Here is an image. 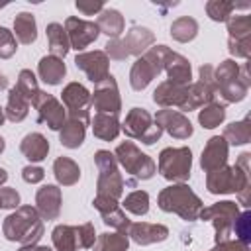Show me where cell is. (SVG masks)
<instances>
[{
	"instance_id": "16",
	"label": "cell",
	"mask_w": 251,
	"mask_h": 251,
	"mask_svg": "<svg viewBox=\"0 0 251 251\" xmlns=\"http://www.w3.org/2000/svg\"><path fill=\"white\" fill-rule=\"evenodd\" d=\"M76 69H80L90 82L98 84L110 75V59L104 51H84L75 57Z\"/></svg>"
},
{
	"instance_id": "43",
	"label": "cell",
	"mask_w": 251,
	"mask_h": 251,
	"mask_svg": "<svg viewBox=\"0 0 251 251\" xmlns=\"http://www.w3.org/2000/svg\"><path fill=\"white\" fill-rule=\"evenodd\" d=\"M237 8L235 2H226V0H212L206 4V12L214 22H226L229 20L231 12Z\"/></svg>"
},
{
	"instance_id": "5",
	"label": "cell",
	"mask_w": 251,
	"mask_h": 251,
	"mask_svg": "<svg viewBox=\"0 0 251 251\" xmlns=\"http://www.w3.org/2000/svg\"><path fill=\"white\" fill-rule=\"evenodd\" d=\"M214 78H216L220 98L224 100V104L243 100L249 90V86L243 82V78L239 75V65L231 59L222 61L220 67L214 69Z\"/></svg>"
},
{
	"instance_id": "15",
	"label": "cell",
	"mask_w": 251,
	"mask_h": 251,
	"mask_svg": "<svg viewBox=\"0 0 251 251\" xmlns=\"http://www.w3.org/2000/svg\"><path fill=\"white\" fill-rule=\"evenodd\" d=\"M65 31H67V37H69V43L73 49L76 51H82L84 47H88L90 43H94L100 35V29L94 22H88V20H80V18H67L65 22Z\"/></svg>"
},
{
	"instance_id": "31",
	"label": "cell",
	"mask_w": 251,
	"mask_h": 251,
	"mask_svg": "<svg viewBox=\"0 0 251 251\" xmlns=\"http://www.w3.org/2000/svg\"><path fill=\"white\" fill-rule=\"evenodd\" d=\"M27 112H29V102L24 98V94H22L16 86H12L10 92H8V104H6V108H4V116H6L10 122L18 124V122L25 120Z\"/></svg>"
},
{
	"instance_id": "49",
	"label": "cell",
	"mask_w": 251,
	"mask_h": 251,
	"mask_svg": "<svg viewBox=\"0 0 251 251\" xmlns=\"http://www.w3.org/2000/svg\"><path fill=\"white\" fill-rule=\"evenodd\" d=\"M210 251H249V245H245V243H241V241H231V239H227V241H222V243H216Z\"/></svg>"
},
{
	"instance_id": "26",
	"label": "cell",
	"mask_w": 251,
	"mask_h": 251,
	"mask_svg": "<svg viewBox=\"0 0 251 251\" xmlns=\"http://www.w3.org/2000/svg\"><path fill=\"white\" fill-rule=\"evenodd\" d=\"M100 33H106L108 37L112 39H120V35L124 33L126 29V22H124V16L118 12V10H112V8H104L98 16V22H96Z\"/></svg>"
},
{
	"instance_id": "25",
	"label": "cell",
	"mask_w": 251,
	"mask_h": 251,
	"mask_svg": "<svg viewBox=\"0 0 251 251\" xmlns=\"http://www.w3.org/2000/svg\"><path fill=\"white\" fill-rule=\"evenodd\" d=\"M37 73H39V76H41V80L45 84L55 86V84H59L63 80V76L67 73V67H65L63 59L53 57V55H45L37 65Z\"/></svg>"
},
{
	"instance_id": "52",
	"label": "cell",
	"mask_w": 251,
	"mask_h": 251,
	"mask_svg": "<svg viewBox=\"0 0 251 251\" xmlns=\"http://www.w3.org/2000/svg\"><path fill=\"white\" fill-rule=\"evenodd\" d=\"M6 180H8V173H6V169H0V186H2Z\"/></svg>"
},
{
	"instance_id": "24",
	"label": "cell",
	"mask_w": 251,
	"mask_h": 251,
	"mask_svg": "<svg viewBox=\"0 0 251 251\" xmlns=\"http://www.w3.org/2000/svg\"><path fill=\"white\" fill-rule=\"evenodd\" d=\"M20 151H22V155H24L27 161L39 163V161H43V159L47 157V153H49V141H47L41 133L33 131V133H27V135L22 139Z\"/></svg>"
},
{
	"instance_id": "17",
	"label": "cell",
	"mask_w": 251,
	"mask_h": 251,
	"mask_svg": "<svg viewBox=\"0 0 251 251\" xmlns=\"http://www.w3.org/2000/svg\"><path fill=\"white\" fill-rule=\"evenodd\" d=\"M153 120H155V124L163 131H167L175 139H188L192 135V124H190V120L182 112H178V110L163 108V110H159L155 114Z\"/></svg>"
},
{
	"instance_id": "45",
	"label": "cell",
	"mask_w": 251,
	"mask_h": 251,
	"mask_svg": "<svg viewBox=\"0 0 251 251\" xmlns=\"http://www.w3.org/2000/svg\"><path fill=\"white\" fill-rule=\"evenodd\" d=\"M16 49H18V43L14 33L0 25V59H10L16 53Z\"/></svg>"
},
{
	"instance_id": "9",
	"label": "cell",
	"mask_w": 251,
	"mask_h": 251,
	"mask_svg": "<svg viewBox=\"0 0 251 251\" xmlns=\"http://www.w3.org/2000/svg\"><path fill=\"white\" fill-rule=\"evenodd\" d=\"M167 45H153L149 47L143 57H139L131 71H129V84L133 90H143L159 73H163V55Z\"/></svg>"
},
{
	"instance_id": "1",
	"label": "cell",
	"mask_w": 251,
	"mask_h": 251,
	"mask_svg": "<svg viewBox=\"0 0 251 251\" xmlns=\"http://www.w3.org/2000/svg\"><path fill=\"white\" fill-rule=\"evenodd\" d=\"M4 237L20 245H37L43 237V222L33 206H18L16 212L6 216L2 226Z\"/></svg>"
},
{
	"instance_id": "3",
	"label": "cell",
	"mask_w": 251,
	"mask_h": 251,
	"mask_svg": "<svg viewBox=\"0 0 251 251\" xmlns=\"http://www.w3.org/2000/svg\"><path fill=\"white\" fill-rule=\"evenodd\" d=\"M157 204L163 212L176 214L184 222L198 220V214L202 210V200L192 192V188L184 182H175L159 192Z\"/></svg>"
},
{
	"instance_id": "30",
	"label": "cell",
	"mask_w": 251,
	"mask_h": 251,
	"mask_svg": "<svg viewBox=\"0 0 251 251\" xmlns=\"http://www.w3.org/2000/svg\"><path fill=\"white\" fill-rule=\"evenodd\" d=\"M53 173H55L57 182L63 184V186H73L80 178L78 165L69 157H57L55 163H53Z\"/></svg>"
},
{
	"instance_id": "8",
	"label": "cell",
	"mask_w": 251,
	"mask_h": 251,
	"mask_svg": "<svg viewBox=\"0 0 251 251\" xmlns=\"http://www.w3.org/2000/svg\"><path fill=\"white\" fill-rule=\"evenodd\" d=\"M120 129L131 137V139H139L145 145H153L155 141L161 139L163 129L155 124L153 116L145 110V108H131L124 120V124L120 126Z\"/></svg>"
},
{
	"instance_id": "6",
	"label": "cell",
	"mask_w": 251,
	"mask_h": 251,
	"mask_svg": "<svg viewBox=\"0 0 251 251\" xmlns=\"http://www.w3.org/2000/svg\"><path fill=\"white\" fill-rule=\"evenodd\" d=\"M192 169V151L188 147H165L159 153V173L175 182H186Z\"/></svg>"
},
{
	"instance_id": "42",
	"label": "cell",
	"mask_w": 251,
	"mask_h": 251,
	"mask_svg": "<svg viewBox=\"0 0 251 251\" xmlns=\"http://www.w3.org/2000/svg\"><path fill=\"white\" fill-rule=\"evenodd\" d=\"M231 231L235 233V239L237 241L249 245V241H251V212L249 210L237 214V218L233 220Z\"/></svg>"
},
{
	"instance_id": "37",
	"label": "cell",
	"mask_w": 251,
	"mask_h": 251,
	"mask_svg": "<svg viewBox=\"0 0 251 251\" xmlns=\"http://www.w3.org/2000/svg\"><path fill=\"white\" fill-rule=\"evenodd\" d=\"M127 247H129V237L127 233H120V231L100 233L94 243V251H127Z\"/></svg>"
},
{
	"instance_id": "29",
	"label": "cell",
	"mask_w": 251,
	"mask_h": 251,
	"mask_svg": "<svg viewBox=\"0 0 251 251\" xmlns=\"http://www.w3.org/2000/svg\"><path fill=\"white\" fill-rule=\"evenodd\" d=\"M47 33V43H49V51L53 57H59V59H65V55L69 53L71 49V43H69V37H67V31L61 24L53 22L47 25L45 29Z\"/></svg>"
},
{
	"instance_id": "38",
	"label": "cell",
	"mask_w": 251,
	"mask_h": 251,
	"mask_svg": "<svg viewBox=\"0 0 251 251\" xmlns=\"http://www.w3.org/2000/svg\"><path fill=\"white\" fill-rule=\"evenodd\" d=\"M196 33H198V24L190 16H180L171 25V37L176 39V41H180V43L192 41L196 37Z\"/></svg>"
},
{
	"instance_id": "48",
	"label": "cell",
	"mask_w": 251,
	"mask_h": 251,
	"mask_svg": "<svg viewBox=\"0 0 251 251\" xmlns=\"http://www.w3.org/2000/svg\"><path fill=\"white\" fill-rule=\"evenodd\" d=\"M45 176V171L41 167H35V165H27L22 169V178L29 184H35V182H41Z\"/></svg>"
},
{
	"instance_id": "12",
	"label": "cell",
	"mask_w": 251,
	"mask_h": 251,
	"mask_svg": "<svg viewBox=\"0 0 251 251\" xmlns=\"http://www.w3.org/2000/svg\"><path fill=\"white\" fill-rule=\"evenodd\" d=\"M90 108H94L96 114H112V116L120 114L122 98H120L118 82L112 75H108L102 82L96 84L94 92L90 94Z\"/></svg>"
},
{
	"instance_id": "18",
	"label": "cell",
	"mask_w": 251,
	"mask_h": 251,
	"mask_svg": "<svg viewBox=\"0 0 251 251\" xmlns=\"http://www.w3.org/2000/svg\"><path fill=\"white\" fill-rule=\"evenodd\" d=\"M63 194L57 184H45L35 194V210L41 220H57L61 214Z\"/></svg>"
},
{
	"instance_id": "44",
	"label": "cell",
	"mask_w": 251,
	"mask_h": 251,
	"mask_svg": "<svg viewBox=\"0 0 251 251\" xmlns=\"http://www.w3.org/2000/svg\"><path fill=\"white\" fill-rule=\"evenodd\" d=\"M75 231H76V245L80 249L94 247V243H96V231H94V226L90 222L80 224V226H75Z\"/></svg>"
},
{
	"instance_id": "13",
	"label": "cell",
	"mask_w": 251,
	"mask_h": 251,
	"mask_svg": "<svg viewBox=\"0 0 251 251\" xmlns=\"http://www.w3.org/2000/svg\"><path fill=\"white\" fill-rule=\"evenodd\" d=\"M31 104L37 110V122L45 124L49 129L57 131L67 122V110L63 108V104L53 94H47V92L39 90Z\"/></svg>"
},
{
	"instance_id": "39",
	"label": "cell",
	"mask_w": 251,
	"mask_h": 251,
	"mask_svg": "<svg viewBox=\"0 0 251 251\" xmlns=\"http://www.w3.org/2000/svg\"><path fill=\"white\" fill-rule=\"evenodd\" d=\"M229 39L237 41H251V16H231L227 20Z\"/></svg>"
},
{
	"instance_id": "35",
	"label": "cell",
	"mask_w": 251,
	"mask_h": 251,
	"mask_svg": "<svg viewBox=\"0 0 251 251\" xmlns=\"http://www.w3.org/2000/svg\"><path fill=\"white\" fill-rule=\"evenodd\" d=\"M51 239L57 251H76V231L75 226H67V224H59L55 226V229L51 231Z\"/></svg>"
},
{
	"instance_id": "33",
	"label": "cell",
	"mask_w": 251,
	"mask_h": 251,
	"mask_svg": "<svg viewBox=\"0 0 251 251\" xmlns=\"http://www.w3.org/2000/svg\"><path fill=\"white\" fill-rule=\"evenodd\" d=\"M14 33L16 39L24 45H29L35 41L37 37V25H35V18L29 12H22L16 16L14 20Z\"/></svg>"
},
{
	"instance_id": "55",
	"label": "cell",
	"mask_w": 251,
	"mask_h": 251,
	"mask_svg": "<svg viewBox=\"0 0 251 251\" xmlns=\"http://www.w3.org/2000/svg\"><path fill=\"white\" fill-rule=\"evenodd\" d=\"M4 147H6V143H4V137H2V135H0V153H2V151H4Z\"/></svg>"
},
{
	"instance_id": "36",
	"label": "cell",
	"mask_w": 251,
	"mask_h": 251,
	"mask_svg": "<svg viewBox=\"0 0 251 251\" xmlns=\"http://www.w3.org/2000/svg\"><path fill=\"white\" fill-rule=\"evenodd\" d=\"M226 120V104L224 102H208L200 112H198V122L206 129L218 127Z\"/></svg>"
},
{
	"instance_id": "22",
	"label": "cell",
	"mask_w": 251,
	"mask_h": 251,
	"mask_svg": "<svg viewBox=\"0 0 251 251\" xmlns=\"http://www.w3.org/2000/svg\"><path fill=\"white\" fill-rule=\"evenodd\" d=\"M186 94H188V84H176V82H171V80H165L161 82L155 92H153V102L159 104L161 108H180L186 100Z\"/></svg>"
},
{
	"instance_id": "19",
	"label": "cell",
	"mask_w": 251,
	"mask_h": 251,
	"mask_svg": "<svg viewBox=\"0 0 251 251\" xmlns=\"http://www.w3.org/2000/svg\"><path fill=\"white\" fill-rule=\"evenodd\" d=\"M227 141L222 137V135H214L208 139L204 151H202V157H200V167L204 173H212L220 167H224L227 163Z\"/></svg>"
},
{
	"instance_id": "53",
	"label": "cell",
	"mask_w": 251,
	"mask_h": 251,
	"mask_svg": "<svg viewBox=\"0 0 251 251\" xmlns=\"http://www.w3.org/2000/svg\"><path fill=\"white\" fill-rule=\"evenodd\" d=\"M6 86H8V78H6V75L0 73V90H4Z\"/></svg>"
},
{
	"instance_id": "11",
	"label": "cell",
	"mask_w": 251,
	"mask_h": 251,
	"mask_svg": "<svg viewBox=\"0 0 251 251\" xmlns=\"http://www.w3.org/2000/svg\"><path fill=\"white\" fill-rule=\"evenodd\" d=\"M61 104L69 110L71 120H78L84 126L90 122V92L80 82H69L61 92Z\"/></svg>"
},
{
	"instance_id": "54",
	"label": "cell",
	"mask_w": 251,
	"mask_h": 251,
	"mask_svg": "<svg viewBox=\"0 0 251 251\" xmlns=\"http://www.w3.org/2000/svg\"><path fill=\"white\" fill-rule=\"evenodd\" d=\"M4 120H6V116H4V110H2V106H0V126L4 124Z\"/></svg>"
},
{
	"instance_id": "14",
	"label": "cell",
	"mask_w": 251,
	"mask_h": 251,
	"mask_svg": "<svg viewBox=\"0 0 251 251\" xmlns=\"http://www.w3.org/2000/svg\"><path fill=\"white\" fill-rule=\"evenodd\" d=\"M92 206L100 212L102 222H104L106 226L114 227V229L120 231V233H127L131 222L127 220L126 212L120 208V204H118L116 198L106 196V194H96V198L92 200Z\"/></svg>"
},
{
	"instance_id": "40",
	"label": "cell",
	"mask_w": 251,
	"mask_h": 251,
	"mask_svg": "<svg viewBox=\"0 0 251 251\" xmlns=\"http://www.w3.org/2000/svg\"><path fill=\"white\" fill-rule=\"evenodd\" d=\"M122 206L135 216H145L149 212V194L145 190H133L126 196Z\"/></svg>"
},
{
	"instance_id": "41",
	"label": "cell",
	"mask_w": 251,
	"mask_h": 251,
	"mask_svg": "<svg viewBox=\"0 0 251 251\" xmlns=\"http://www.w3.org/2000/svg\"><path fill=\"white\" fill-rule=\"evenodd\" d=\"M16 88L24 94V98L31 104L33 102V98L37 96V92H39V86H37V78H35V75L29 71V69H22L20 71V75H18V82H16Z\"/></svg>"
},
{
	"instance_id": "46",
	"label": "cell",
	"mask_w": 251,
	"mask_h": 251,
	"mask_svg": "<svg viewBox=\"0 0 251 251\" xmlns=\"http://www.w3.org/2000/svg\"><path fill=\"white\" fill-rule=\"evenodd\" d=\"M18 204H20V194L14 188L2 186L0 188V210H4V208H18Z\"/></svg>"
},
{
	"instance_id": "4",
	"label": "cell",
	"mask_w": 251,
	"mask_h": 251,
	"mask_svg": "<svg viewBox=\"0 0 251 251\" xmlns=\"http://www.w3.org/2000/svg\"><path fill=\"white\" fill-rule=\"evenodd\" d=\"M116 161L126 169L127 175H131L137 180H147L155 175L157 165L153 163V159L149 155H145L135 143L131 141H124L116 147L114 151Z\"/></svg>"
},
{
	"instance_id": "47",
	"label": "cell",
	"mask_w": 251,
	"mask_h": 251,
	"mask_svg": "<svg viewBox=\"0 0 251 251\" xmlns=\"http://www.w3.org/2000/svg\"><path fill=\"white\" fill-rule=\"evenodd\" d=\"M229 45V53L241 59H247L251 53V41H237V39H227Z\"/></svg>"
},
{
	"instance_id": "2",
	"label": "cell",
	"mask_w": 251,
	"mask_h": 251,
	"mask_svg": "<svg viewBox=\"0 0 251 251\" xmlns=\"http://www.w3.org/2000/svg\"><path fill=\"white\" fill-rule=\"evenodd\" d=\"M249 159L251 153H241L233 167H220L206 173V188L210 194H231L249 186Z\"/></svg>"
},
{
	"instance_id": "7",
	"label": "cell",
	"mask_w": 251,
	"mask_h": 251,
	"mask_svg": "<svg viewBox=\"0 0 251 251\" xmlns=\"http://www.w3.org/2000/svg\"><path fill=\"white\" fill-rule=\"evenodd\" d=\"M94 163L98 169V182H96L98 194H106L118 200L124 194V178L118 171V161L114 153L100 149L94 155Z\"/></svg>"
},
{
	"instance_id": "32",
	"label": "cell",
	"mask_w": 251,
	"mask_h": 251,
	"mask_svg": "<svg viewBox=\"0 0 251 251\" xmlns=\"http://www.w3.org/2000/svg\"><path fill=\"white\" fill-rule=\"evenodd\" d=\"M208 102H218V100H216V96H214L202 82H190V84H188L186 100H184V104L180 106V110H182V112H190V110H196V108L206 106Z\"/></svg>"
},
{
	"instance_id": "20",
	"label": "cell",
	"mask_w": 251,
	"mask_h": 251,
	"mask_svg": "<svg viewBox=\"0 0 251 251\" xmlns=\"http://www.w3.org/2000/svg\"><path fill=\"white\" fill-rule=\"evenodd\" d=\"M163 71L167 73L169 80L171 82H176V84H190V78H192V71H190V63L186 57H182L180 53H175L171 51L169 47L165 49V55H163Z\"/></svg>"
},
{
	"instance_id": "10",
	"label": "cell",
	"mask_w": 251,
	"mask_h": 251,
	"mask_svg": "<svg viewBox=\"0 0 251 251\" xmlns=\"http://www.w3.org/2000/svg\"><path fill=\"white\" fill-rule=\"evenodd\" d=\"M239 214V208L235 202L231 200H224V202H216L208 208H202L198 218L200 220H208L212 222L214 226V239L216 243H222V241H227L229 235H231V226H233V220L237 218Z\"/></svg>"
},
{
	"instance_id": "50",
	"label": "cell",
	"mask_w": 251,
	"mask_h": 251,
	"mask_svg": "<svg viewBox=\"0 0 251 251\" xmlns=\"http://www.w3.org/2000/svg\"><path fill=\"white\" fill-rule=\"evenodd\" d=\"M78 12H82L84 16H92V14H100L104 10V4L100 2H76L75 4Z\"/></svg>"
},
{
	"instance_id": "27",
	"label": "cell",
	"mask_w": 251,
	"mask_h": 251,
	"mask_svg": "<svg viewBox=\"0 0 251 251\" xmlns=\"http://www.w3.org/2000/svg\"><path fill=\"white\" fill-rule=\"evenodd\" d=\"M92 124V131L98 139L102 141H114L120 133V122L118 116L112 114H94V118L90 120Z\"/></svg>"
},
{
	"instance_id": "23",
	"label": "cell",
	"mask_w": 251,
	"mask_h": 251,
	"mask_svg": "<svg viewBox=\"0 0 251 251\" xmlns=\"http://www.w3.org/2000/svg\"><path fill=\"white\" fill-rule=\"evenodd\" d=\"M153 41H155L153 31H149L147 27L135 25L122 39V45H124V49H126V53L129 57V55H141V51H147L153 45Z\"/></svg>"
},
{
	"instance_id": "21",
	"label": "cell",
	"mask_w": 251,
	"mask_h": 251,
	"mask_svg": "<svg viewBox=\"0 0 251 251\" xmlns=\"http://www.w3.org/2000/svg\"><path fill=\"white\" fill-rule=\"evenodd\" d=\"M127 235L137 243V245H151V243H161L169 237V229L163 224H147V222H137L131 224L127 229Z\"/></svg>"
},
{
	"instance_id": "34",
	"label": "cell",
	"mask_w": 251,
	"mask_h": 251,
	"mask_svg": "<svg viewBox=\"0 0 251 251\" xmlns=\"http://www.w3.org/2000/svg\"><path fill=\"white\" fill-rule=\"evenodd\" d=\"M227 145H245L251 139V120L243 118L241 122H233L229 126H226L224 135H222Z\"/></svg>"
},
{
	"instance_id": "28",
	"label": "cell",
	"mask_w": 251,
	"mask_h": 251,
	"mask_svg": "<svg viewBox=\"0 0 251 251\" xmlns=\"http://www.w3.org/2000/svg\"><path fill=\"white\" fill-rule=\"evenodd\" d=\"M84 135H86V126L82 122L71 120V118H67V122L63 124V127L59 129V141L67 149L80 147L82 141H84Z\"/></svg>"
},
{
	"instance_id": "51",
	"label": "cell",
	"mask_w": 251,
	"mask_h": 251,
	"mask_svg": "<svg viewBox=\"0 0 251 251\" xmlns=\"http://www.w3.org/2000/svg\"><path fill=\"white\" fill-rule=\"evenodd\" d=\"M18 251H51V249L45 245H22Z\"/></svg>"
}]
</instances>
